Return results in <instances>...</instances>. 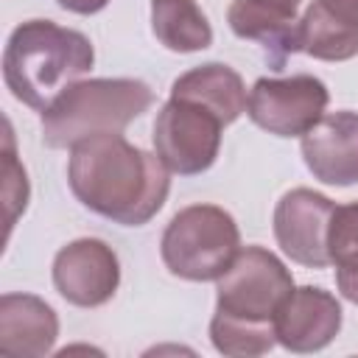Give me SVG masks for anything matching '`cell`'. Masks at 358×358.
<instances>
[{
  "mask_svg": "<svg viewBox=\"0 0 358 358\" xmlns=\"http://www.w3.org/2000/svg\"><path fill=\"white\" fill-rule=\"evenodd\" d=\"M67 185L95 215L120 227H143L165 207L171 171L157 151L131 145L123 134H95L70 148Z\"/></svg>",
  "mask_w": 358,
  "mask_h": 358,
  "instance_id": "1",
  "label": "cell"
},
{
  "mask_svg": "<svg viewBox=\"0 0 358 358\" xmlns=\"http://www.w3.org/2000/svg\"><path fill=\"white\" fill-rule=\"evenodd\" d=\"M215 282V313L210 319L213 347L229 358L268 352L277 344L274 316L294 291V277L285 263L263 246H246Z\"/></svg>",
  "mask_w": 358,
  "mask_h": 358,
  "instance_id": "2",
  "label": "cell"
},
{
  "mask_svg": "<svg viewBox=\"0 0 358 358\" xmlns=\"http://www.w3.org/2000/svg\"><path fill=\"white\" fill-rule=\"evenodd\" d=\"M92 42L53 20H28L17 25L3 50V81L11 95L45 112L70 84L92 70Z\"/></svg>",
  "mask_w": 358,
  "mask_h": 358,
  "instance_id": "3",
  "label": "cell"
},
{
  "mask_svg": "<svg viewBox=\"0 0 358 358\" xmlns=\"http://www.w3.org/2000/svg\"><path fill=\"white\" fill-rule=\"evenodd\" d=\"M151 103L154 90L140 78H84L42 112V140L48 148H73L95 134H120Z\"/></svg>",
  "mask_w": 358,
  "mask_h": 358,
  "instance_id": "4",
  "label": "cell"
},
{
  "mask_svg": "<svg viewBox=\"0 0 358 358\" xmlns=\"http://www.w3.org/2000/svg\"><path fill=\"white\" fill-rule=\"evenodd\" d=\"M241 252L235 218L218 204L182 207L165 227L159 255L165 268L187 282L218 280Z\"/></svg>",
  "mask_w": 358,
  "mask_h": 358,
  "instance_id": "5",
  "label": "cell"
},
{
  "mask_svg": "<svg viewBox=\"0 0 358 358\" xmlns=\"http://www.w3.org/2000/svg\"><path fill=\"white\" fill-rule=\"evenodd\" d=\"M224 120L201 103L168 98L154 120V151L171 173L199 176L213 168L221 148Z\"/></svg>",
  "mask_w": 358,
  "mask_h": 358,
  "instance_id": "6",
  "label": "cell"
},
{
  "mask_svg": "<svg viewBox=\"0 0 358 358\" xmlns=\"http://www.w3.org/2000/svg\"><path fill=\"white\" fill-rule=\"evenodd\" d=\"M330 92L322 78L296 73L288 78H257L249 90V120L274 137H302L322 117Z\"/></svg>",
  "mask_w": 358,
  "mask_h": 358,
  "instance_id": "7",
  "label": "cell"
},
{
  "mask_svg": "<svg viewBox=\"0 0 358 358\" xmlns=\"http://www.w3.org/2000/svg\"><path fill=\"white\" fill-rule=\"evenodd\" d=\"M53 285L76 308H101L120 285V260L101 238L70 241L53 257Z\"/></svg>",
  "mask_w": 358,
  "mask_h": 358,
  "instance_id": "8",
  "label": "cell"
},
{
  "mask_svg": "<svg viewBox=\"0 0 358 358\" xmlns=\"http://www.w3.org/2000/svg\"><path fill=\"white\" fill-rule=\"evenodd\" d=\"M336 204L310 187L288 190L274 207V238L282 255L305 268H327V229Z\"/></svg>",
  "mask_w": 358,
  "mask_h": 358,
  "instance_id": "9",
  "label": "cell"
},
{
  "mask_svg": "<svg viewBox=\"0 0 358 358\" xmlns=\"http://www.w3.org/2000/svg\"><path fill=\"white\" fill-rule=\"evenodd\" d=\"M338 299L319 285H294L274 316V336L288 352H319L341 330Z\"/></svg>",
  "mask_w": 358,
  "mask_h": 358,
  "instance_id": "10",
  "label": "cell"
},
{
  "mask_svg": "<svg viewBox=\"0 0 358 358\" xmlns=\"http://www.w3.org/2000/svg\"><path fill=\"white\" fill-rule=\"evenodd\" d=\"M302 159L313 179L336 187L358 185V112L324 115L302 134Z\"/></svg>",
  "mask_w": 358,
  "mask_h": 358,
  "instance_id": "11",
  "label": "cell"
},
{
  "mask_svg": "<svg viewBox=\"0 0 358 358\" xmlns=\"http://www.w3.org/2000/svg\"><path fill=\"white\" fill-rule=\"evenodd\" d=\"M227 22L238 39L255 42L271 70H282L288 56L299 50L296 11L274 0H232Z\"/></svg>",
  "mask_w": 358,
  "mask_h": 358,
  "instance_id": "12",
  "label": "cell"
},
{
  "mask_svg": "<svg viewBox=\"0 0 358 358\" xmlns=\"http://www.w3.org/2000/svg\"><path fill=\"white\" fill-rule=\"evenodd\" d=\"M59 338L56 310L34 294L0 296V352L11 358H42Z\"/></svg>",
  "mask_w": 358,
  "mask_h": 358,
  "instance_id": "13",
  "label": "cell"
},
{
  "mask_svg": "<svg viewBox=\"0 0 358 358\" xmlns=\"http://www.w3.org/2000/svg\"><path fill=\"white\" fill-rule=\"evenodd\" d=\"M171 98H185L207 106L224 120V126L235 123L246 112V101H249L243 78L229 64L221 62H207L182 73L171 84Z\"/></svg>",
  "mask_w": 358,
  "mask_h": 358,
  "instance_id": "14",
  "label": "cell"
},
{
  "mask_svg": "<svg viewBox=\"0 0 358 358\" xmlns=\"http://www.w3.org/2000/svg\"><path fill=\"white\" fill-rule=\"evenodd\" d=\"M151 31L173 53H196L213 45V25L196 0H151Z\"/></svg>",
  "mask_w": 358,
  "mask_h": 358,
  "instance_id": "15",
  "label": "cell"
},
{
  "mask_svg": "<svg viewBox=\"0 0 358 358\" xmlns=\"http://www.w3.org/2000/svg\"><path fill=\"white\" fill-rule=\"evenodd\" d=\"M28 196H31L28 173H25L22 162L17 159L11 123L6 120V131H3V207H6V238L11 235L17 218L25 213Z\"/></svg>",
  "mask_w": 358,
  "mask_h": 358,
  "instance_id": "16",
  "label": "cell"
},
{
  "mask_svg": "<svg viewBox=\"0 0 358 358\" xmlns=\"http://www.w3.org/2000/svg\"><path fill=\"white\" fill-rule=\"evenodd\" d=\"M327 255L336 268H358V201L336 204L327 229Z\"/></svg>",
  "mask_w": 358,
  "mask_h": 358,
  "instance_id": "17",
  "label": "cell"
},
{
  "mask_svg": "<svg viewBox=\"0 0 358 358\" xmlns=\"http://www.w3.org/2000/svg\"><path fill=\"white\" fill-rule=\"evenodd\" d=\"M310 8L333 22L358 28V0H313Z\"/></svg>",
  "mask_w": 358,
  "mask_h": 358,
  "instance_id": "18",
  "label": "cell"
},
{
  "mask_svg": "<svg viewBox=\"0 0 358 358\" xmlns=\"http://www.w3.org/2000/svg\"><path fill=\"white\" fill-rule=\"evenodd\" d=\"M336 285L347 302L358 305V268H336Z\"/></svg>",
  "mask_w": 358,
  "mask_h": 358,
  "instance_id": "19",
  "label": "cell"
},
{
  "mask_svg": "<svg viewBox=\"0 0 358 358\" xmlns=\"http://www.w3.org/2000/svg\"><path fill=\"white\" fill-rule=\"evenodd\" d=\"M59 8L70 11V14H81V17H90V14H98L109 6V0H56Z\"/></svg>",
  "mask_w": 358,
  "mask_h": 358,
  "instance_id": "20",
  "label": "cell"
},
{
  "mask_svg": "<svg viewBox=\"0 0 358 358\" xmlns=\"http://www.w3.org/2000/svg\"><path fill=\"white\" fill-rule=\"evenodd\" d=\"M274 3H282V6H288V8H294V11H296L302 0H274Z\"/></svg>",
  "mask_w": 358,
  "mask_h": 358,
  "instance_id": "21",
  "label": "cell"
}]
</instances>
